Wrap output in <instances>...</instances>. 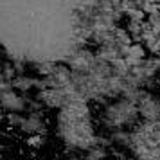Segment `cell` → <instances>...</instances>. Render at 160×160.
<instances>
[{
  "label": "cell",
  "mask_w": 160,
  "mask_h": 160,
  "mask_svg": "<svg viewBox=\"0 0 160 160\" xmlns=\"http://www.w3.org/2000/svg\"><path fill=\"white\" fill-rule=\"evenodd\" d=\"M0 101H2V104L6 106L8 110H22L23 108V101L22 97H18L16 94H13V92H4L2 94V97H0Z\"/></svg>",
  "instance_id": "cell-1"
},
{
  "label": "cell",
  "mask_w": 160,
  "mask_h": 160,
  "mask_svg": "<svg viewBox=\"0 0 160 160\" xmlns=\"http://www.w3.org/2000/svg\"><path fill=\"white\" fill-rule=\"evenodd\" d=\"M4 70H6V72H4V76H6V78H8V79H11V78H13V76H15V70H13V67H6V68H4Z\"/></svg>",
  "instance_id": "cell-4"
},
{
  "label": "cell",
  "mask_w": 160,
  "mask_h": 160,
  "mask_svg": "<svg viewBox=\"0 0 160 160\" xmlns=\"http://www.w3.org/2000/svg\"><path fill=\"white\" fill-rule=\"evenodd\" d=\"M13 87L20 88V90H29L31 87H36V79H31V78H16L11 83Z\"/></svg>",
  "instance_id": "cell-2"
},
{
  "label": "cell",
  "mask_w": 160,
  "mask_h": 160,
  "mask_svg": "<svg viewBox=\"0 0 160 160\" xmlns=\"http://www.w3.org/2000/svg\"><path fill=\"white\" fill-rule=\"evenodd\" d=\"M45 142V138L42 137V135H31L29 138H27V146L29 148H42Z\"/></svg>",
  "instance_id": "cell-3"
}]
</instances>
